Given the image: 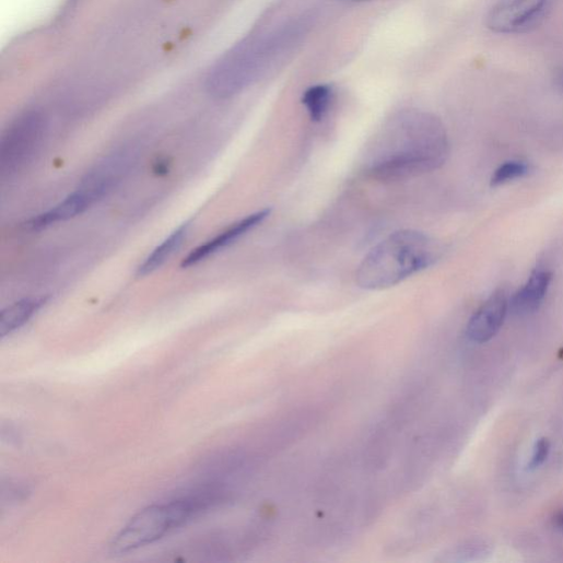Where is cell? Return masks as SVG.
Instances as JSON below:
<instances>
[{"instance_id":"7a4b0ae2","label":"cell","mask_w":563,"mask_h":563,"mask_svg":"<svg viewBox=\"0 0 563 563\" xmlns=\"http://www.w3.org/2000/svg\"><path fill=\"white\" fill-rule=\"evenodd\" d=\"M441 256L439 244L429 235L400 231L364 257L356 271V283L370 291L390 289L431 268Z\"/></svg>"},{"instance_id":"7c38bea8","label":"cell","mask_w":563,"mask_h":563,"mask_svg":"<svg viewBox=\"0 0 563 563\" xmlns=\"http://www.w3.org/2000/svg\"><path fill=\"white\" fill-rule=\"evenodd\" d=\"M189 231L190 223H185L176 228L138 267L137 277H146L163 267L180 248L187 235H189Z\"/></svg>"},{"instance_id":"e0dca14e","label":"cell","mask_w":563,"mask_h":563,"mask_svg":"<svg viewBox=\"0 0 563 563\" xmlns=\"http://www.w3.org/2000/svg\"><path fill=\"white\" fill-rule=\"evenodd\" d=\"M555 521L560 527L563 528V512L556 516Z\"/></svg>"},{"instance_id":"4fadbf2b","label":"cell","mask_w":563,"mask_h":563,"mask_svg":"<svg viewBox=\"0 0 563 563\" xmlns=\"http://www.w3.org/2000/svg\"><path fill=\"white\" fill-rule=\"evenodd\" d=\"M332 90L329 85H315L303 95L302 102L313 121H320L330 106Z\"/></svg>"},{"instance_id":"2e32d148","label":"cell","mask_w":563,"mask_h":563,"mask_svg":"<svg viewBox=\"0 0 563 563\" xmlns=\"http://www.w3.org/2000/svg\"><path fill=\"white\" fill-rule=\"evenodd\" d=\"M553 80L556 89L563 93V68H560L554 72Z\"/></svg>"},{"instance_id":"52a82bcc","label":"cell","mask_w":563,"mask_h":563,"mask_svg":"<svg viewBox=\"0 0 563 563\" xmlns=\"http://www.w3.org/2000/svg\"><path fill=\"white\" fill-rule=\"evenodd\" d=\"M108 187L109 181L101 177L90 180L82 189L68 197L55 208L28 221L25 228L38 232L74 219L86 212L103 198Z\"/></svg>"},{"instance_id":"5bb4252c","label":"cell","mask_w":563,"mask_h":563,"mask_svg":"<svg viewBox=\"0 0 563 563\" xmlns=\"http://www.w3.org/2000/svg\"><path fill=\"white\" fill-rule=\"evenodd\" d=\"M530 171L529 164L524 161H508L500 165L491 177V186L497 187L526 176Z\"/></svg>"},{"instance_id":"8992f818","label":"cell","mask_w":563,"mask_h":563,"mask_svg":"<svg viewBox=\"0 0 563 563\" xmlns=\"http://www.w3.org/2000/svg\"><path fill=\"white\" fill-rule=\"evenodd\" d=\"M552 0H496L488 13L486 27L496 34H525L539 27Z\"/></svg>"},{"instance_id":"3957f363","label":"cell","mask_w":563,"mask_h":563,"mask_svg":"<svg viewBox=\"0 0 563 563\" xmlns=\"http://www.w3.org/2000/svg\"><path fill=\"white\" fill-rule=\"evenodd\" d=\"M305 26L294 23L267 38L239 46L211 72L209 92L215 97L228 98L244 91L297 43Z\"/></svg>"},{"instance_id":"277c9868","label":"cell","mask_w":563,"mask_h":563,"mask_svg":"<svg viewBox=\"0 0 563 563\" xmlns=\"http://www.w3.org/2000/svg\"><path fill=\"white\" fill-rule=\"evenodd\" d=\"M208 502V499H181L142 509L114 538L112 552L128 553L161 539L207 507Z\"/></svg>"},{"instance_id":"9a60e30c","label":"cell","mask_w":563,"mask_h":563,"mask_svg":"<svg viewBox=\"0 0 563 563\" xmlns=\"http://www.w3.org/2000/svg\"><path fill=\"white\" fill-rule=\"evenodd\" d=\"M550 454V443L547 438H540L536 442L531 458L528 462V470L533 471L540 468L548 459Z\"/></svg>"},{"instance_id":"30bf717a","label":"cell","mask_w":563,"mask_h":563,"mask_svg":"<svg viewBox=\"0 0 563 563\" xmlns=\"http://www.w3.org/2000/svg\"><path fill=\"white\" fill-rule=\"evenodd\" d=\"M552 274L547 270L533 271L527 282L509 298V312L517 317L536 313L549 291Z\"/></svg>"},{"instance_id":"9c48e42d","label":"cell","mask_w":563,"mask_h":563,"mask_svg":"<svg viewBox=\"0 0 563 563\" xmlns=\"http://www.w3.org/2000/svg\"><path fill=\"white\" fill-rule=\"evenodd\" d=\"M269 215L270 210H263L236 222L213 239L192 250L190 255L183 260L181 268L195 267L219 254L223 249L232 246L249 232L258 227L268 219Z\"/></svg>"},{"instance_id":"ba28073f","label":"cell","mask_w":563,"mask_h":563,"mask_svg":"<svg viewBox=\"0 0 563 563\" xmlns=\"http://www.w3.org/2000/svg\"><path fill=\"white\" fill-rule=\"evenodd\" d=\"M509 312V297L505 290L494 292L474 313L468 327V338L476 343H485L493 339L502 328Z\"/></svg>"},{"instance_id":"6da1fadb","label":"cell","mask_w":563,"mask_h":563,"mask_svg":"<svg viewBox=\"0 0 563 563\" xmlns=\"http://www.w3.org/2000/svg\"><path fill=\"white\" fill-rule=\"evenodd\" d=\"M448 155L449 140L442 120L410 109L392 117L375 136L363 166L372 178L400 180L438 169Z\"/></svg>"},{"instance_id":"8fae6325","label":"cell","mask_w":563,"mask_h":563,"mask_svg":"<svg viewBox=\"0 0 563 563\" xmlns=\"http://www.w3.org/2000/svg\"><path fill=\"white\" fill-rule=\"evenodd\" d=\"M48 302L46 296L21 300L0 314V336L5 338L25 326Z\"/></svg>"},{"instance_id":"5b68a950","label":"cell","mask_w":563,"mask_h":563,"mask_svg":"<svg viewBox=\"0 0 563 563\" xmlns=\"http://www.w3.org/2000/svg\"><path fill=\"white\" fill-rule=\"evenodd\" d=\"M45 133V120L36 112L20 117L9 129L0 148V169L3 176L26 167L38 152Z\"/></svg>"}]
</instances>
